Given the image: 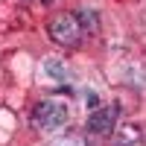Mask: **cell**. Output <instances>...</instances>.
I'll list each match as a JSON object with an SVG mask.
<instances>
[{
  "mask_svg": "<svg viewBox=\"0 0 146 146\" xmlns=\"http://www.w3.org/2000/svg\"><path fill=\"white\" fill-rule=\"evenodd\" d=\"M117 123V105H96L88 114V131L91 135H111Z\"/></svg>",
  "mask_w": 146,
  "mask_h": 146,
  "instance_id": "3",
  "label": "cell"
},
{
  "mask_svg": "<svg viewBox=\"0 0 146 146\" xmlns=\"http://www.w3.org/2000/svg\"><path fill=\"white\" fill-rule=\"evenodd\" d=\"M56 146H79V143H73V140H64V143H56Z\"/></svg>",
  "mask_w": 146,
  "mask_h": 146,
  "instance_id": "6",
  "label": "cell"
},
{
  "mask_svg": "<svg viewBox=\"0 0 146 146\" xmlns=\"http://www.w3.org/2000/svg\"><path fill=\"white\" fill-rule=\"evenodd\" d=\"M79 18H82V27H88L91 32L100 29V21H96V12H94V9H91V12H88V9H82V12H79Z\"/></svg>",
  "mask_w": 146,
  "mask_h": 146,
  "instance_id": "4",
  "label": "cell"
},
{
  "mask_svg": "<svg viewBox=\"0 0 146 146\" xmlns=\"http://www.w3.org/2000/svg\"><path fill=\"white\" fill-rule=\"evenodd\" d=\"M44 70L50 73V76H58V79L64 76V67H62V62H58V58H47V62H44Z\"/></svg>",
  "mask_w": 146,
  "mask_h": 146,
  "instance_id": "5",
  "label": "cell"
},
{
  "mask_svg": "<svg viewBox=\"0 0 146 146\" xmlns=\"http://www.w3.org/2000/svg\"><path fill=\"white\" fill-rule=\"evenodd\" d=\"M47 32H50V38L56 44L73 47V44H79V38H82V23L76 21V15H56L50 21V27H47Z\"/></svg>",
  "mask_w": 146,
  "mask_h": 146,
  "instance_id": "2",
  "label": "cell"
},
{
  "mask_svg": "<svg viewBox=\"0 0 146 146\" xmlns=\"http://www.w3.org/2000/svg\"><path fill=\"white\" fill-rule=\"evenodd\" d=\"M41 3H53V0H41Z\"/></svg>",
  "mask_w": 146,
  "mask_h": 146,
  "instance_id": "7",
  "label": "cell"
},
{
  "mask_svg": "<svg viewBox=\"0 0 146 146\" xmlns=\"http://www.w3.org/2000/svg\"><path fill=\"white\" fill-rule=\"evenodd\" d=\"M29 123L35 131H56L67 123V105L58 102V100H44L32 108Z\"/></svg>",
  "mask_w": 146,
  "mask_h": 146,
  "instance_id": "1",
  "label": "cell"
}]
</instances>
